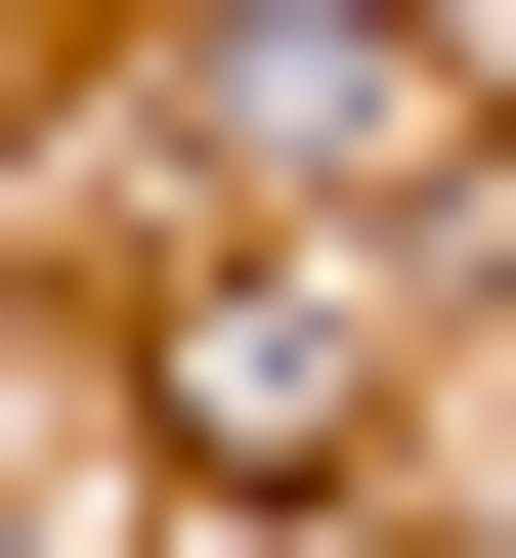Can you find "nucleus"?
Segmentation results:
<instances>
[{"instance_id": "1", "label": "nucleus", "mask_w": 516, "mask_h": 558, "mask_svg": "<svg viewBox=\"0 0 516 558\" xmlns=\"http://www.w3.org/2000/svg\"><path fill=\"white\" fill-rule=\"evenodd\" d=\"M216 130H259V172H431V44H387V0H259Z\"/></svg>"}]
</instances>
